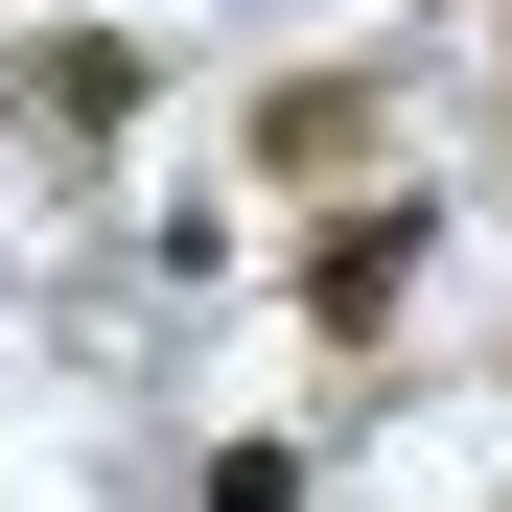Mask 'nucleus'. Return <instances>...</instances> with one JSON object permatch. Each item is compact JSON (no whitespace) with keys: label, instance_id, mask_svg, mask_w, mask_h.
Returning <instances> with one entry per match:
<instances>
[{"label":"nucleus","instance_id":"f03ea898","mask_svg":"<svg viewBox=\"0 0 512 512\" xmlns=\"http://www.w3.org/2000/svg\"><path fill=\"white\" fill-rule=\"evenodd\" d=\"M396 94L373 70H280V94H256V187H303V210H350V187H396Z\"/></svg>","mask_w":512,"mask_h":512},{"label":"nucleus","instance_id":"f257e3e1","mask_svg":"<svg viewBox=\"0 0 512 512\" xmlns=\"http://www.w3.org/2000/svg\"><path fill=\"white\" fill-rule=\"evenodd\" d=\"M419 256H443V187H350V210L303 233V326H326V350H373V326L419 303Z\"/></svg>","mask_w":512,"mask_h":512},{"label":"nucleus","instance_id":"7ed1b4c3","mask_svg":"<svg viewBox=\"0 0 512 512\" xmlns=\"http://www.w3.org/2000/svg\"><path fill=\"white\" fill-rule=\"evenodd\" d=\"M140 117V24H47L24 47V140H117Z\"/></svg>","mask_w":512,"mask_h":512},{"label":"nucleus","instance_id":"39448f33","mask_svg":"<svg viewBox=\"0 0 512 512\" xmlns=\"http://www.w3.org/2000/svg\"><path fill=\"white\" fill-rule=\"evenodd\" d=\"M466 24H512V0H466Z\"/></svg>","mask_w":512,"mask_h":512},{"label":"nucleus","instance_id":"20e7f679","mask_svg":"<svg viewBox=\"0 0 512 512\" xmlns=\"http://www.w3.org/2000/svg\"><path fill=\"white\" fill-rule=\"evenodd\" d=\"M187 512H303V443H280V419H256V443H210V489Z\"/></svg>","mask_w":512,"mask_h":512}]
</instances>
